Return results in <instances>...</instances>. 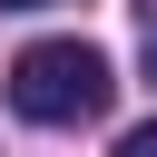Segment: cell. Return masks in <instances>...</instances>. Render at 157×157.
<instances>
[{
	"mask_svg": "<svg viewBox=\"0 0 157 157\" xmlns=\"http://www.w3.org/2000/svg\"><path fill=\"white\" fill-rule=\"evenodd\" d=\"M147 78H157V29H147Z\"/></svg>",
	"mask_w": 157,
	"mask_h": 157,
	"instance_id": "3",
	"label": "cell"
},
{
	"mask_svg": "<svg viewBox=\"0 0 157 157\" xmlns=\"http://www.w3.org/2000/svg\"><path fill=\"white\" fill-rule=\"evenodd\" d=\"M118 157H157V118H147V128H128V137H118Z\"/></svg>",
	"mask_w": 157,
	"mask_h": 157,
	"instance_id": "2",
	"label": "cell"
},
{
	"mask_svg": "<svg viewBox=\"0 0 157 157\" xmlns=\"http://www.w3.org/2000/svg\"><path fill=\"white\" fill-rule=\"evenodd\" d=\"M108 59L88 49V39H29L20 59H10V108L29 118V128H78V118H98L108 108Z\"/></svg>",
	"mask_w": 157,
	"mask_h": 157,
	"instance_id": "1",
	"label": "cell"
},
{
	"mask_svg": "<svg viewBox=\"0 0 157 157\" xmlns=\"http://www.w3.org/2000/svg\"><path fill=\"white\" fill-rule=\"evenodd\" d=\"M0 10H39V0H0Z\"/></svg>",
	"mask_w": 157,
	"mask_h": 157,
	"instance_id": "4",
	"label": "cell"
}]
</instances>
